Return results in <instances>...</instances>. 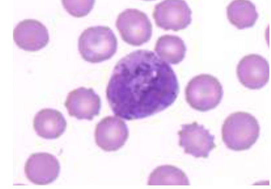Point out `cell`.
<instances>
[{
	"instance_id": "obj_1",
	"label": "cell",
	"mask_w": 271,
	"mask_h": 189,
	"mask_svg": "<svg viewBox=\"0 0 271 189\" xmlns=\"http://www.w3.org/2000/svg\"><path fill=\"white\" fill-rule=\"evenodd\" d=\"M179 92L171 67L148 50L121 59L108 81L106 95L113 113L126 120L147 118L171 105Z\"/></svg>"
},
{
	"instance_id": "obj_2",
	"label": "cell",
	"mask_w": 271,
	"mask_h": 189,
	"mask_svg": "<svg viewBox=\"0 0 271 189\" xmlns=\"http://www.w3.org/2000/svg\"><path fill=\"white\" fill-rule=\"evenodd\" d=\"M260 126L252 115L237 111L229 115L222 126V139L229 149L241 151L250 148L259 136Z\"/></svg>"
},
{
	"instance_id": "obj_3",
	"label": "cell",
	"mask_w": 271,
	"mask_h": 189,
	"mask_svg": "<svg viewBox=\"0 0 271 189\" xmlns=\"http://www.w3.org/2000/svg\"><path fill=\"white\" fill-rule=\"evenodd\" d=\"M118 41L108 26H96L85 29L79 38V51L84 60L95 63L111 58L117 49Z\"/></svg>"
},
{
	"instance_id": "obj_4",
	"label": "cell",
	"mask_w": 271,
	"mask_h": 189,
	"mask_svg": "<svg viewBox=\"0 0 271 189\" xmlns=\"http://www.w3.org/2000/svg\"><path fill=\"white\" fill-rule=\"evenodd\" d=\"M185 99L190 106L200 111H206L220 103L223 90L217 78L201 74L192 78L185 88Z\"/></svg>"
},
{
	"instance_id": "obj_5",
	"label": "cell",
	"mask_w": 271,
	"mask_h": 189,
	"mask_svg": "<svg viewBox=\"0 0 271 189\" xmlns=\"http://www.w3.org/2000/svg\"><path fill=\"white\" fill-rule=\"evenodd\" d=\"M116 27L122 39L128 44L140 46L152 35V25L146 14L136 9H127L118 16Z\"/></svg>"
},
{
	"instance_id": "obj_6",
	"label": "cell",
	"mask_w": 271,
	"mask_h": 189,
	"mask_svg": "<svg viewBox=\"0 0 271 189\" xmlns=\"http://www.w3.org/2000/svg\"><path fill=\"white\" fill-rule=\"evenodd\" d=\"M192 12L183 0H167L154 6L153 17L157 26L165 30L184 29L191 22Z\"/></svg>"
},
{
	"instance_id": "obj_7",
	"label": "cell",
	"mask_w": 271,
	"mask_h": 189,
	"mask_svg": "<svg viewBox=\"0 0 271 189\" xmlns=\"http://www.w3.org/2000/svg\"><path fill=\"white\" fill-rule=\"evenodd\" d=\"M181 127L178 132L179 145L184 148V153L195 158H208L210 152L216 147L215 136L196 121L182 124Z\"/></svg>"
},
{
	"instance_id": "obj_8",
	"label": "cell",
	"mask_w": 271,
	"mask_h": 189,
	"mask_svg": "<svg viewBox=\"0 0 271 189\" xmlns=\"http://www.w3.org/2000/svg\"><path fill=\"white\" fill-rule=\"evenodd\" d=\"M96 145L105 151L118 150L123 146L129 136L125 122L117 116L103 118L95 126Z\"/></svg>"
},
{
	"instance_id": "obj_9",
	"label": "cell",
	"mask_w": 271,
	"mask_h": 189,
	"mask_svg": "<svg viewBox=\"0 0 271 189\" xmlns=\"http://www.w3.org/2000/svg\"><path fill=\"white\" fill-rule=\"evenodd\" d=\"M236 72L240 83L249 89H260L269 80V64L264 58L257 54L243 57L237 66Z\"/></svg>"
},
{
	"instance_id": "obj_10",
	"label": "cell",
	"mask_w": 271,
	"mask_h": 189,
	"mask_svg": "<svg viewBox=\"0 0 271 189\" xmlns=\"http://www.w3.org/2000/svg\"><path fill=\"white\" fill-rule=\"evenodd\" d=\"M64 105L70 116L92 120L100 112L101 101L92 88L80 87L68 93Z\"/></svg>"
},
{
	"instance_id": "obj_11",
	"label": "cell",
	"mask_w": 271,
	"mask_h": 189,
	"mask_svg": "<svg viewBox=\"0 0 271 189\" xmlns=\"http://www.w3.org/2000/svg\"><path fill=\"white\" fill-rule=\"evenodd\" d=\"M27 178L31 182L39 185L53 182L59 176L60 165L56 157L47 153L31 154L24 167Z\"/></svg>"
},
{
	"instance_id": "obj_12",
	"label": "cell",
	"mask_w": 271,
	"mask_h": 189,
	"mask_svg": "<svg viewBox=\"0 0 271 189\" xmlns=\"http://www.w3.org/2000/svg\"><path fill=\"white\" fill-rule=\"evenodd\" d=\"M13 37L19 47L30 51L44 47L49 39L46 27L39 21L32 18L19 22L13 29Z\"/></svg>"
},
{
	"instance_id": "obj_13",
	"label": "cell",
	"mask_w": 271,
	"mask_h": 189,
	"mask_svg": "<svg viewBox=\"0 0 271 189\" xmlns=\"http://www.w3.org/2000/svg\"><path fill=\"white\" fill-rule=\"evenodd\" d=\"M33 125L38 136L45 139H56L64 132L66 121L62 114L52 108L40 110L33 118Z\"/></svg>"
},
{
	"instance_id": "obj_14",
	"label": "cell",
	"mask_w": 271,
	"mask_h": 189,
	"mask_svg": "<svg viewBox=\"0 0 271 189\" xmlns=\"http://www.w3.org/2000/svg\"><path fill=\"white\" fill-rule=\"evenodd\" d=\"M154 50L167 63L177 64L184 59L186 47L183 40L178 36L165 34L158 39Z\"/></svg>"
},
{
	"instance_id": "obj_15",
	"label": "cell",
	"mask_w": 271,
	"mask_h": 189,
	"mask_svg": "<svg viewBox=\"0 0 271 189\" xmlns=\"http://www.w3.org/2000/svg\"><path fill=\"white\" fill-rule=\"evenodd\" d=\"M227 15L230 23L239 29L253 26L259 16L255 5L247 0L232 1L227 7Z\"/></svg>"
},
{
	"instance_id": "obj_16",
	"label": "cell",
	"mask_w": 271,
	"mask_h": 189,
	"mask_svg": "<svg viewBox=\"0 0 271 189\" xmlns=\"http://www.w3.org/2000/svg\"><path fill=\"white\" fill-rule=\"evenodd\" d=\"M148 181V185H189L184 172L171 165L158 166L150 174Z\"/></svg>"
},
{
	"instance_id": "obj_17",
	"label": "cell",
	"mask_w": 271,
	"mask_h": 189,
	"mask_svg": "<svg viewBox=\"0 0 271 189\" xmlns=\"http://www.w3.org/2000/svg\"><path fill=\"white\" fill-rule=\"evenodd\" d=\"M65 9L71 15L82 17L92 9L94 1H62Z\"/></svg>"
}]
</instances>
